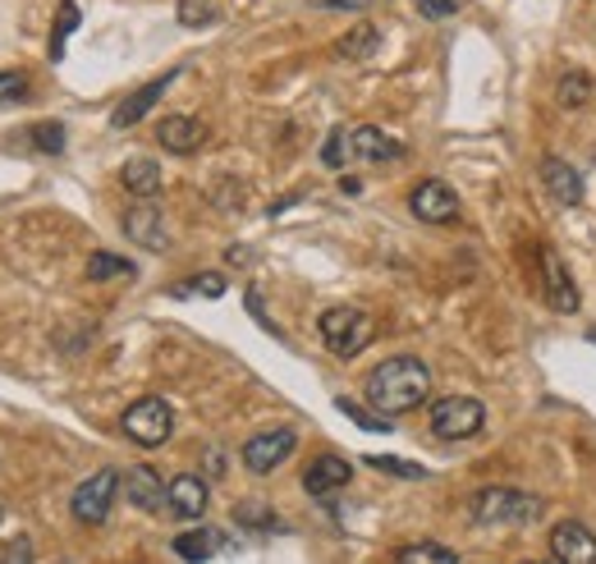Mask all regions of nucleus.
Instances as JSON below:
<instances>
[{"label":"nucleus","mask_w":596,"mask_h":564,"mask_svg":"<svg viewBox=\"0 0 596 564\" xmlns=\"http://www.w3.org/2000/svg\"><path fill=\"white\" fill-rule=\"evenodd\" d=\"M363 395L372 404V414H381V418L414 414V409H422L427 395H431V367L422 358H409V354L386 358V363H376L367 372Z\"/></svg>","instance_id":"f257e3e1"},{"label":"nucleus","mask_w":596,"mask_h":564,"mask_svg":"<svg viewBox=\"0 0 596 564\" xmlns=\"http://www.w3.org/2000/svg\"><path fill=\"white\" fill-rule=\"evenodd\" d=\"M376 335V322L367 317L363 307H326L322 312V340L335 358H354L363 354Z\"/></svg>","instance_id":"f03ea898"},{"label":"nucleus","mask_w":596,"mask_h":564,"mask_svg":"<svg viewBox=\"0 0 596 564\" xmlns=\"http://www.w3.org/2000/svg\"><path fill=\"white\" fill-rule=\"evenodd\" d=\"M542 500L514 491V487H487L473 495V519L478 523H537L542 519Z\"/></svg>","instance_id":"7ed1b4c3"},{"label":"nucleus","mask_w":596,"mask_h":564,"mask_svg":"<svg viewBox=\"0 0 596 564\" xmlns=\"http://www.w3.org/2000/svg\"><path fill=\"white\" fill-rule=\"evenodd\" d=\"M170 431H175V409L161 395H147V399H138V404L124 409V436H129L134 446H143V450L166 446Z\"/></svg>","instance_id":"20e7f679"},{"label":"nucleus","mask_w":596,"mask_h":564,"mask_svg":"<svg viewBox=\"0 0 596 564\" xmlns=\"http://www.w3.org/2000/svg\"><path fill=\"white\" fill-rule=\"evenodd\" d=\"M482 427H487V409L473 395H446L431 404V436H441V441H468Z\"/></svg>","instance_id":"39448f33"},{"label":"nucleus","mask_w":596,"mask_h":564,"mask_svg":"<svg viewBox=\"0 0 596 564\" xmlns=\"http://www.w3.org/2000/svg\"><path fill=\"white\" fill-rule=\"evenodd\" d=\"M115 495H119V473L115 468H102V473H92L87 482H79V491L70 495V510H74L79 523L97 528V523H106Z\"/></svg>","instance_id":"423d86ee"},{"label":"nucleus","mask_w":596,"mask_h":564,"mask_svg":"<svg viewBox=\"0 0 596 564\" xmlns=\"http://www.w3.org/2000/svg\"><path fill=\"white\" fill-rule=\"evenodd\" d=\"M294 446H299V436L290 427L258 431L253 441H243V468H248V473H258V478H266V473H275V468L294 455Z\"/></svg>","instance_id":"0eeeda50"},{"label":"nucleus","mask_w":596,"mask_h":564,"mask_svg":"<svg viewBox=\"0 0 596 564\" xmlns=\"http://www.w3.org/2000/svg\"><path fill=\"white\" fill-rule=\"evenodd\" d=\"M409 207H414L418 221H427V226H454L459 221V194L446 179H422L414 188Z\"/></svg>","instance_id":"6e6552de"},{"label":"nucleus","mask_w":596,"mask_h":564,"mask_svg":"<svg viewBox=\"0 0 596 564\" xmlns=\"http://www.w3.org/2000/svg\"><path fill=\"white\" fill-rule=\"evenodd\" d=\"M551 560L555 564H596V537L583 523H555L551 532Z\"/></svg>","instance_id":"1a4fd4ad"},{"label":"nucleus","mask_w":596,"mask_h":564,"mask_svg":"<svg viewBox=\"0 0 596 564\" xmlns=\"http://www.w3.org/2000/svg\"><path fill=\"white\" fill-rule=\"evenodd\" d=\"M404 143H395L390 134L372 129V124H358L349 129V161H367V166H381V161H399Z\"/></svg>","instance_id":"9d476101"},{"label":"nucleus","mask_w":596,"mask_h":564,"mask_svg":"<svg viewBox=\"0 0 596 564\" xmlns=\"http://www.w3.org/2000/svg\"><path fill=\"white\" fill-rule=\"evenodd\" d=\"M124 234L138 239L143 248H151V253H166L170 239H166V221H161V211H156L151 202H138L124 211Z\"/></svg>","instance_id":"9b49d317"},{"label":"nucleus","mask_w":596,"mask_h":564,"mask_svg":"<svg viewBox=\"0 0 596 564\" xmlns=\"http://www.w3.org/2000/svg\"><path fill=\"white\" fill-rule=\"evenodd\" d=\"M170 83H175V70H170V74H161V79H151L147 87H138L134 97H124V102L115 106V115H111V129H134V124H138L156 102L166 97V87H170Z\"/></svg>","instance_id":"f8f14e48"},{"label":"nucleus","mask_w":596,"mask_h":564,"mask_svg":"<svg viewBox=\"0 0 596 564\" xmlns=\"http://www.w3.org/2000/svg\"><path fill=\"white\" fill-rule=\"evenodd\" d=\"M542 184H546L551 202H560V207H578L583 202V175L569 161H560V156H546L542 161Z\"/></svg>","instance_id":"ddd939ff"},{"label":"nucleus","mask_w":596,"mask_h":564,"mask_svg":"<svg viewBox=\"0 0 596 564\" xmlns=\"http://www.w3.org/2000/svg\"><path fill=\"white\" fill-rule=\"evenodd\" d=\"M349 478H354V463H349V459L322 455V459L303 473V487H307V495H335V491L349 487Z\"/></svg>","instance_id":"4468645a"},{"label":"nucleus","mask_w":596,"mask_h":564,"mask_svg":"<svg viewBox=\"0 0 596 564\" xmlns=\"http://www.w3.org/2000/svg\"><path fill=\"white\" fill-rule=\"evenodd\" d=\"M166 482H161V473H156V468H147V463H138V468H129V473H124V495L134 500L138 510H147V514H156L166 505Z\"/></svg>","instance_id":"2eb2a0df"},{"label":"nucleus","mask_w":596,"mask_h":564,"mask_svg":"<svg viewBox=\"0 0 596 564\" xmlns=\"http://www.w3.org/2000/svg\"><path fill=\"white\" fill-rule=\"evenodd\" d=\"M542 267H546V303H551V312H578V285H574L569 267L560 262V253L546 248Z\"/></svg>","instance_id":"dca6fc26"},{"label":"nucleus","mask_w":596,"mask_h":564,"mask_svg":"<svg viewBox=\"0 0 596 564\" xmlns=\"http://www.w3.org/2000/svg\"><path fill=\"white\" fill-rule=\"evenodd\" d=\"M156 138H161V147H166V152L188 156V152H198V147L207 143V124H202V119H194V115H170V119H161V129H156Z\"/></svg>","instance_id":"f3484780"},{"label":"nucleus","mask_w":596,"mask_h":564,"mask_svg":"<svg viewBox=\"0 0 596 564\" xmlns=\"http://www.w3.org/2000/svg\"><path fill=\"white\" fill-rule=\"evenodd\" d=\"M207 482L202 478H194V473H184V478H175L170 482V491H166V510L175 514V519H202L207 514Z\"/></svg>","instance_id":"a211bd4d"},{"label":"nucleus","mask_w":596,"mask_h":564,"mask_svg":"<svg viewBox=\"0 0 596 564\" xmlns=\"http://www.w3.org/2000/svg\"><path fill=\"white\" fill-rule=\"evenodd\" d=\"M216 551H221V532H216V528H194V532H179V537H175V555L188 560V564H202Z\"/></svg>","instance_id":"6ab92c4d"},{"label":"nucleus","mask_w":596,"mask_h":564,"mask_svg":"<svg viewBox=\"0 0 596 564\" xmlns=\"http://www.w3.org/2000/svg\"><path fill=\"white\" fill-rule=\"evenodd\" d=\"M124 188H129L134 198H156L161 194V166L147 161V156H134V161L124 166Z\"/></svg>","instance_id":"aec40b11"},{"label":"nucleus","mask_w":596,"mask_h":564,"mask_svg":"<svg viewBox=\"0 0 596 564\" xmlns=\"http://www.w3.org/2000/svg\"><path fill=\"white\" fill-rule=\"evenodd\" d=\"M395 564H459V555L441 542H414L395 551Z\"/></svg>","instance_id":"412c9836"},{"label":"nucleus","mask_w":596,"mask_h":564,"mask_svg":"<svg viewBox=\"0 0 596 564\" xmlns=\"http://www.w3.org/2000/svg\"><path fill=\"white\" fill-rule=\"evenodd\" d=\"M79 28V6L74 0H60V19H55V38H51V60H60L65 55V42H70V33Z\"/></svg>","instance_id":"4be33fe9"},{"label":"nucleus","mask_w":596,"mask_h":564,"mask_svg":"<svg viewBox=\"0 0 596 564\" xmlns=\"http://www.w3.org/2000/svg\"><path fill=\"white\" fill-rule=\"evenodd\" d=\"M587 97H592V79L583 70L560 79V106H587Z\"/></svg>","instance_id":"5701e85b"},{"label":"nucleus","mask_w":596,"mask_h":564,"mask_svg":"<svg viewBox=\"0 0 596 564\" xmlns=\"http://www.w3.org/2000/svg\"><path fill=\"white\" fill-rule=\"evenodd\" d=\"M115 275H134V267L115 253H92L87 258V280H115Z\"/></svg>","instance_id":"b1692460"},{"label":"nucleus","mask_w":596,"mask_h":564,"mask_svg":"<svg viewBox=\"0 0 596 564\" xmlns=\"http://www.w3.org/2000/svg\"><path fill=\"white\" fill-rule=\"evenodd\" d=\"M335 409H339L344 418H354V422H358L363 431H390V427H395V422H386L381 414H367V409H363V404H354V399H344V395L335 399Z\"/></svg>","instance_id":"393cba45"},{"label":"nucleus","mask_w":596,"mask_h":564,"mask_svg":"<svg viewBox=\"0 0 596 564\" xmlns=\"http://www.w3.org/2000/svg\"><path fill=\"white\" fill-rule=\"evenodd\" d=\"M367 463H372V468H381V473H395V478H409V482L427 478V468H422V463H404V459H395V455H367Z\"/></svg>","instance_id":"a878e982"},{"label":"nucleus","mask_w":596,"mask_h":564,"mask_svg":"<svg viewBox=\"0 0 596 564\" xmlns=\"http://www.w3.org/2000/svg\"><path fill=\"white\" fill-rule=\"evenodd\" d=\"M322 161H326L331 170H339L344 161H349V129H335V134L326 138V147H322Z\"/></svg>","instance_id":"bb28decb"},{"label":"nucleus","mask_w":596,"mask_h":564,"mask_svg":"<svg viewBox=\"0 0 596 564\" xmlns=\"http://www.w3.org/2000/svg\"><path fill=\"white\" fill-rule=\"evenodd\" d=\"M33 143L42 152H65V124H33Z\"/></svg>","instance_id":"cd10ccee"},{"label":"nucleus","mask_w":596,"mask_h":564,"mask_svg":"<svg viewBox=\"0 0 596 564\" xmlns=\"http://www.w3.org/2000/svg\"><path fill=\"white\" fill-rule=\"evenodd\" d=\"M175 294H202V299H221V294H226V280H221V275H198V280H188V285H179Z\"/></svg>","instance_id":"c85d7f7f"},{"label":"nucleus","mask_w":596,"mask_h":564,"mask_svg":"<svg viewBox=\"0 0 596 564\" xmlns=\"http://www.w3.org/2000/svg\"><path fill=\"white\" fill-rule=\"evenodd\" d=\"M28 97V74H0V106H14Z\"/></svg>","instance_id":"c756f323"},{"label":"nucleus","mask_w":596,"mask_h":564,"mask_svg":"<svg viewBox=\"0 0 596 564\" xmlns=\"http://www.w3.org/2000/svg\"><path fill=\"white\" fill-rule=\"evenodd\" d=\"M376 51V33L372 28H358V33H349L339 42V55H372Z\"/></svg>","instance_id":"7c9ffc66"},{"label":"nucleus","mask_w":596,"mask_h":564,"mask_svg":"<svg viewBox=\"0 0 596 564\" xmlns=\"http://www.w3.org/2000/svg\"><path fill=\"white\" fill-rule=\"evenodd\" d=\"M234 519H239L243 528H266V532L275 528V514H271L266 505H239V510H234Z\"/></svg>","instance_id":"2f4dec72"},{"label":"nucleus","mask_w":596,"mask_h":564,"mask_svg":"<svg viewBox=\"0 0 596 564\" xmlns=\"http://www.w3.org/2000/svg\"><path fill=\"white\" fill-rule=\"evenodd\" d=\"M211 6H207V0H179V19L188 23V28H202V23H211Z\"/></svg>","instance_id":"473e14b6"},{"label":"nucleus","mask_w":596,"mask_h":564,"mask_svg":"<svg viewBox=\"0 0 596 564\" xmlns=\"http://www.w3.org/2000/svg\"><path fill=\"white\" fill-rule=\"evenodd\" d=\"M418 10H422L427 19H450V14L463 10V0H418Z\"/></svg>","instance_id":"72a5a7b5"},{"label":"nucleus","mask_w":596,"mask_h":564,"mask_svg":"<svg viewBox=\"0 0 596 564\" xmlns=\"http://www.w3.org/2000/svg\"><path fill=\"white\" fill-rule=\"evenodd\" d=\"M6 564H33V542H28V537H14V546H10Z\"/></svg>","instance_id":"f704fd0d"},{"label":"nucleus","mask_w":596,"mask_h":564,"mask_svg":"<svg viewBox=\"0 0 596 564\" xmlns=\"http://www.w3.org/2000/svg\"><path fill=\"white\" fill-rule=\"evenodd\" d=\"M523 564H555V560H523Z\"/></svg>","instance_id":"c9c22d12"},{"label":"nucleus","mask_w":596,"mask_h":564,"mask_svg":"<svg viewBox=\"0 0 596 564\" xmlns=\"http://www.w3.org/2000/svg\"><path fill=\"white\" fill-rule=\"evenodd\" d=\"M587 340H592V344H596V331H592V335H587Z\"/></svg>","instance_id":"e433bc0d"}]
</instances>
